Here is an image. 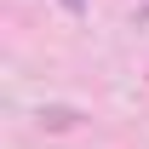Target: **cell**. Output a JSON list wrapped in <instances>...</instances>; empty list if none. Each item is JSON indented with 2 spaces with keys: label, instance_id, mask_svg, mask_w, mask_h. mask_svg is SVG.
I'll use <instances>...</instances> for the list:
<instances>
[{
  "label": "cell",
  "instance_id": "1",
  "mask_svg": "<svg viewBox=\"0 0 149 149\" xmlns=\"http://www.w3.org/2000/svg\"><path fill=\"white\" fill-rule=\"evenodd\" d=\"M40 126L69 132V126H80V115H74V109H63V103H52V109H40Z\"/></svg>",
  "mask_w": 149,
  "mask_h": 149
},
{
  "label": "cell",
  "instance_id": "2",
  "mask_svg": "<svg viewBox=\"0 0 149 149\" xmlns=\"http://www.w3.org/2000/svg\"><path fill=\"white\" fill-rule=\"evenodd\" d=\"M63 6H69V12H86V0H63Z\"/></svg>",
  "mask_w": 149,
  "mask_h": 149
},
{
  "label": "cell",
  "instance_id": "3",
  "mask_svg": "<svg viewBox=\"0 0 149 149\" xmlns=\"http://www.w3.org/2000/svg\"><path fill=\"white\" fill-rule=\"evenodd\" d=\"M138 23H149V6H143V12H138Z\"/></svg>",
  "mask_w": 149,
  "mask_h": 149
}]
</instances>
